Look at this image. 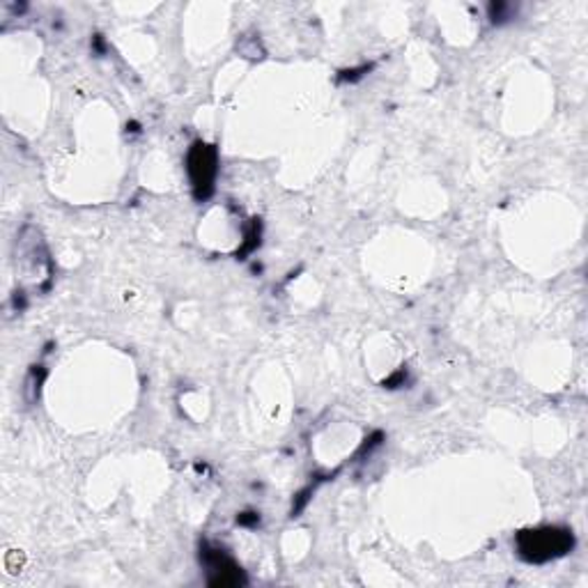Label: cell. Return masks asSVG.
Masks as SVG:
<instances>
[{
	"mask_svg": "<svg viewBox=\"0 0 588 588\" xmlns=\"http://www.w3.org/2000/svg\"><path fill=\"white\" fill-rule=\"evenodd\" d=\"M201 561L209 573V586H219V588H228V586H242L247 579H244V573L239 565L226 556L224 550H212L207 548V544H203L201 550Z\"/></svg>",
	"mask_w": 588,
	"mask_h": 588,
	"instance_id": "cell-4",
	"label": "cell"
},
{
	"mask_svg": "<svg viewBox=\"0 0 588 588\" xmlns=\"http://www.w3.org/2000/svg\"><path fill=\"white\" fill-rule=\"evenodd\" d=\"M517 554L527 563H548L575 548V536L563 527H538L517 533Z\"/></svg>",
	"mask_w": 588,
	"mask_h": 588,
	"instance_id": "cell-1",
	"label": "cell"
},
{
	"mask_svg": "<svg viewBox=\"0 0 588 588\" xmlns=\"http://www.w3.org/2000/svg\"><path fill=\"white\" fill-rule=\"evenodd\" d=\"M16 267L24 269V278H31L33 286L47 288L51 280V260L39 230L26 226L16 237Z\"/></svg>",
	"mask_w": 588,
	"mask_h": 588,
	"instance_id": "cell-2",
	"label": "cell"
},
{
	"mask_svg": "<svg viewBox=\"0 0 588 588\" xmlns=\"http://www.w3.org/2000/svg\"><path fill=\"white\" fill-rule=\"evenodd\" d=\"M187 170L195 199L199 201L209 199L216 176H219V152H216L214 145H207L203 141L193 143L187 157Z\"/></svg>",
	"mask_w": 588,
	"mask_h": 588,
	"instance_id": "cell-3",
	"label": "cell"
}]
</instances>
